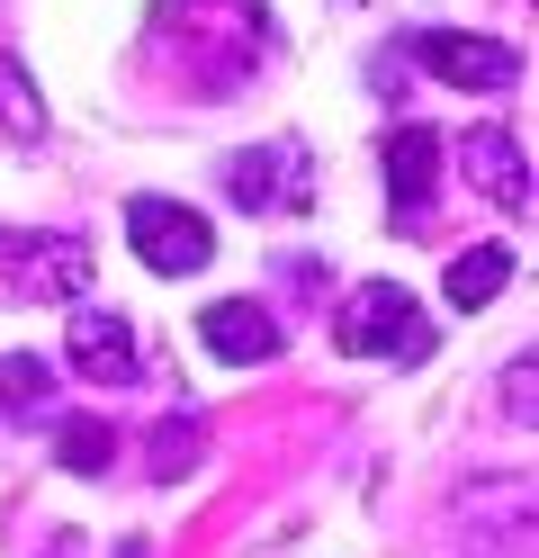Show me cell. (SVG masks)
I'll return each mask as SVG.
<instances>
[{
  "label": "cell",
  "instance_id": "4",
  "mask_svg": "<svg viewBox=\"0 0 539 558\" xmlns=\"http://www.w3.org/2000/svg\"><path fill=\"white\" fill-rule=\"evenodd\" d=\"M225 190L252 217H306L315 207V162H306L297 135H287V145H252V154L225 162Z\"/></svg>",
  "mask_w": 539,
  "mask_h": 558
},
{
  "label": "cell",
  "instance_id": "15",
  "mask_svg": "<svg viewBox=\"0 0 539 558\" xmlns=\"http://www.w3.org/2000/svg\"><path fill=\"white\" fill-rule=\"evenodd\" d=\"M198 441H207V424H198V414H171V424L154 433V460H144V469H154V477H189Z\"/></svg>",
  "mask_w": 539,
  "mask_h": 558
},
{
  "label": "cell",
  "instance_id": "6",
  "mask_svg": "<svg viewBox=\"0 0 539 558\" xmlns=\"http://www.w3.org/2000/svg\"><path fill=\"white\" fill-rule=\"evenodd\" d=\"M414 63L431 82H450V90H503L522 73V54L513 46H494V37H458V27H422L414 37Z\"/></svg>",
  "mask_w": 539,
  "mask_h": 558
},
{
  "label": "cell",
  "instance_id": "16",
  "mask_svg": "<svg viewBox=\"0 0 539 558\" xmlns=\"http://www.w3.org/2000/svg\"><path fill=\"white\" fill-rule=\"evenodd\" d=\"M118 558H154V549H144V541H126V549H118Z\"/></svg>",
  "mask_w": 539,
  "mask_h": 558
},
{
  "label": "cell",
  "instance_id": "1",
  "mask_svg": "<svg viewBox=\"0 0 539 558\" xmlns=\"http://www.w3.org/2000/svg\"><path fill=\"white\" fill-rule=\"evenodd\" d=\"M154 46H189L207 99H234L270 46L261 0H154Z\"/></svg>",
  "mask_w": 539,
  "mask_h": 558
},
{
  "label": "cell",
  "instance_id": "12",
  "mask_svg": "<svg viewBox=\"0 0 539 558\" xmlns=\"http://www.w3.org/2000/svg\"><path fill=\"white\" fill-rule=\"evenodd\" d=\"M54 460H63L72 477H99L108 460H118V433H108L99 414H63V424H54Z\"/></svg>",
  "mask_w": 539,
  "mask_h": 558
},
{
  "label": "cell",
  "instance_id": "7",
  "mask_svg": "<svg viewBox=\"0 0 539 558\" xmlns=\"http://www.w3.org/2000/svg\"><path fill=\"white\" fill-rule=\"evenodd\" d=\"M431 190H441V135L431 126H395L387 135V217H395V234H422Z\"/></svg>",
  "mask_w": 539,
  "mask_h": 558
},
{
  "label": "cell",
  "instance_id": "13",
  "mask_svg": "<svg viewBox=\"0 0 539 558\" xmlns=\"http://www.w3.org/2000/svg\"><path fill=\"white\" fill-rule=\"evenodd\" d=\"M0 126H10L19 145H36V135H46V99H36V82H27L19 54H0Z\"/></svg>",
  "mask_w": 539,
  "mask_h": 558
},
{
  "label": "cell",
  "instance_id": "9",
  "mask_svg": "<svg viewBox=\"0 0 539 558\" xmlns=\"http://www.w3.org/2000/svg\"><path fill=\"white\" fill-rule=\"evenodd\" d=\"M198 342L225 369H252V361L279 352V316H270V306H252V298H216L207 316H198Z\"/></svg>",
  "mask_w": 539,
  "mask_h": 558
},
{
  "label": "cell",
  "instance_id": "3",
  "mask_svg": "<svg viewBox=\"0 0 539 558\" xmlns=\"http://www.w3.org/2000/svg\"><path fill=\"white\" fill-rule=\"evenodd\" d=\"M126 243L144 253V270H162V279H189V270L216 262V226L198 207H180V198H126Z\"/></svg>",
  "mask_w": 539,
  "mask_h": 558
},
{
  "label": "cell",
  "instance_id": "8",
  "mask_svg": "<svg viewBox=\"0 0 539 558\" xmlns=\"http://www.w3.org/2000/svg\"><path fill=\"white\" fill-rule=\"evenodd\" d=\"M63 361L90 378V388H126L135 378V333L118 306H72V325H63Z\"/></svg>",
  "mask_w": 539,
  "mask_h": 558
},
{
  "label": "cell",
  "instance_id": "2",
  "mask_svg": "<svg viewBox=\"0 0 539 558\" xmlns=\"http://www.w3.org/2000/svg\"><path fill=\"white\" fill-rule=\"evenodd\" d=\"M431 333L422 316H414V298L395 289V279H369V289H351V306L333 316V352L342 361H369V352H387V361H405V369H422L431 361Z\"/></svg>",
  "mask_w": 539,
  "mask_h": 558
},
{
  "label": "cell",
  "instance_id": "14",
  "mask_svg": "<svg viewBox=\"0 0 539 558\" xmlns=\"http://www.w3.org/2000/svg\"><path fill=\"white\" fill-rule=\"evenodd\" d=\"M46 388H54V369L27 361V352H10V361H0V424H10V414H36Z\"/></svg>",
  "mask_w": 539,
  "mask_h": 558
},
{
  "label": "cell",
  "instance_id": "5",
  "mask_svg": "<svg viewBox=\"0 0 539 558\" xmlns=\"http://www.w3.org/2000/svg\"><path fill=\"white\" fill-rule=\"evenodd\" d=\"M0 270H10V298L54 306V298H82V289H90V243H72V234H19V226H0Z\"/></svg>",
  "mask_w": 539,
  "mask_h": 558
},
{
  "label": "cell",
  "instance_id": "10",
  "mask_svg": "<svg viewBox=\"0 0 539 558\" xmlns=\"http://www.w3.org/2000/svg\"><path fill=\"white\" fill-rule=\"evenodd\" d=\"M458 154H467V181H477L503 217H522V207H530V162H522V145H513L503 126H467Z\"/></svg>",
  "mask_w": 539,
  "mask_h": 558
},
{
  "label": "cell",
  "instance_id": "11",
  "mask_svg": "<svg viewBox=\"0 0 539 558\" xmlns=\"http://www.w3.org/2000/svg\"><path fill=\"white\" fill-rule=\"evenodd\" d=\"M503 279H513V253H503V243H477V253L450 262V306H467V316H477V306L503 298Z\"/></svg>",
  "mask_w": 539,
  "mask_h": 558
}]
</instances>
